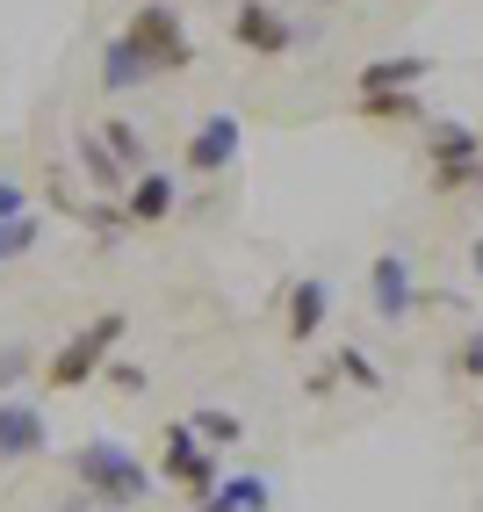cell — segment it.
<instances>
[{"instance_id": "cell-1", "label": "cell", "mask_w": 483, "mask_h": 512, "mask_svg": "<svg viewBox=\"0 0 483 512\" xmlns=\"http://www.w3.org/2000/svg\"><path fill=\"white\" fill-rule=\"evenodd\" d=\"M73 476H80V491L101 512H130V505H145V491H152V469L137 462L123 440H87V448L73 455Z\"/></svg>"}, {"instance_id": "cell-2", "label": "cell", "mask_w": 483, "mask_h": 512, "mask_svg": "<svg viewBox=\"0 0 483 512\" xmlns=\"http://www.w3.org/2000/svg\"><path fill=\"white\" fill-rule=\"evenodd\" d=\"M123 332H130V318L123 311H101V318H87L73 339H65V347L44 361V383L51 390H80V383H94L101 368H109V354L123 347Z\"/></svg>"}, {"instance_id": "cell-3", "label": "cell", "mask_w": 483, "mask_h": 512, "mask_svg": "<svg viewBox=\"0 0 483 512\" xmlns=\"http://www.w3.org/2000/svg\"><path fill=\"white\" fill-rule=\"evenodd\" d=\"M123 37H130V51H137V58L152 65V80H159V73H188V65H195L188 22H181L174 0H145V8L123 22Z\"/></svg>"}, {"instance_id": "cell-4", "label": "cell", "mask_w": 483, "mask_h": 512, "mask_svg": "<svg viewBox=\"0 0 483 512\" xmlns=\"http://www.w3.org/2000/svg\"><path fill=\"white\" fill-rule=\"evenodd\" d=\"M159 469H166V484L188 491V498H210V491L224 484V455H217V448H202L188 419H174V426L159 433Z\"/></svg>"}, {"instance_id": "cell-5", "label": "cell", "mask_w": 483, "mask_h": 512, "mask_svg": "<svg viewBox=\"0 0 483 512\" xmlns=\"http://www.w3.org/2000/svg\"><path fill=\"white\" fill-rule=\"evenodd\" d=\"M44 448H51V419L37 404H22V397H0V469L37 462Z\"/></svg>"}, {"instance_id": "cell-6", "label": "cell", "mask_w": 483, "mask_h": 512, "mask_svg": "<svg viewBox=\"0 0 483 512\" xmlns=\"http://www.w3.org/2000/svg\"><path fill=\"white\" fill-rule=\"evenodd\" d=\"M231 44L253 51V58H282L296 44V29L282 22V8H267V0H238L231 8Z\"/></svg>"}, {"instance_id": "cell-7", "label": "cell", "mask_w": 483, "mask_h": 512, "mask_svg": "<svg viewBox=\"0 0 483 512\" xmlns=\"http://www.w3.org/2000/svg\"><path fill=\"white\" fill-rule=\"evenodd\" d=\"M368 303H375V318H383V325H404L411 311H419V282H411L404 253H375V267H368Z\"/></svg>"}, {"instance_id": "cell-8", "label": "cell", "mask_w": 483, "mask_h": 512, "mask_svg": "<svg viewBox=\"0 0 483 512\" xmlns=\"http://www.w3.org/2000/svg\"><path fill=\"white\" fill-rule=\"evenodd\" d=\"M325 318H332V289L318 275H303V282L282 289V339L289 347H310V339L325 332Z\"/></svg>"}, {"instance_id": "cell-9", "label": "cell", "mask_w": 483, "mask_h": 512, "mask_svg": "<svg viewBox=\"0 0 483 512\" xmlns=\"http://www.w3.org/2000/svg\"><path fill=\"white\" fill-rule=\"evenodd\" d=\"M238 145H246V123H238L231 109L224 116H202L195 138H188V174H224V166L238 159Z\"/></svg>"}, {"instance_id": "cell-10", "label": "cell", "mask_w": 483, "mask_h": 512, "mask_svg": "<svg viewBox=\"0 0 483 512\" xmlns=\"http://www.w3.org/2000/svg\"><path fill=\"white\" fill-rule=\"evenodd\" d=\"M123 210H130V224H166V217L181 210V181H174V174H159V166H145V174H130Z\"/></svg>"}, {"instance_id": "cell-11", "label": "cell", "mask_w": 483, "mask_h": 512, "mask_svg": "<svg viewBox=\"0 0 483 512\" xmlns=\"http://www.w3.org/2000/svg\"><path fill=\"white\" fill-rule=\"evenodd\" d=\"M145 80H152V65L137 58V51H130V37L116 29V37L101 44V87H109V94H130V87H145Z\"/></svg>"}, {"instance_id": "cell-12", "label": "cell", "mask_w": 483, "mask_h": 512, "mask_svg": "<svg viewBox=\"0 0 483 512\" xmlns=\"http://www.w3.org/2000/svg\"><path fill=\"white\" fill-rule=\"evenodd\" d=\"M426 159L433 166H462V159H483V138H476V130L469 123H426Z\"/></svg>"}, {"instance_id": "cell-13", "label": "cell", "mask_w": 483, "mask_h": 512, "mask_svg": "<svg viewBox=\"0 0 483 512\" xmlns=\"http://www.w3.org/2000/svg\"><path fill=\"white\" fill-rule=\"evenodd\" d=\"M354 109L368 123H426V101L419 87H383V94H354Z\"/></svg>"}, {"instance_id": "cell-14", "label": "cell", "mask_w": 483, "mask_h": 512, "mask_svg": "<svg viewBox=\"0 0 483 512\" xmlns=\"http://www.w3.org/2000/svg\"><path fill=\"white\" fill-rule=\"evenodd\" d=\"M195 512H267V484L260 476H224L210 498H195Z\"/></svg>"}, {"instance_id": "cell-15", "label": "cell", "mask_w": 483, "mask_h": 512, "mask_svg": "<svg viewBox=\"0 0 483 512\" xmlns=\"http://www.w3.org/2000/svg\"><path fill=\"white\" fill-rule=\"evenodd\" d=\"M80 166H87V181H94L101 195H116V202H123V188H130V166H123L109 145H101V138H80Z\"/></svg>"}, {"instance_id": "cell-16", "label": "cell", "mask_w": 483, "mask_h": 512, "mask_svg": "<svg viewBox=\"0 0 483 512\" xmlns=\"http://www.w3.org/2000/svg\"><path fill=\"white\" fill-rule=\"evenodd\" d=\"M433 73V58H375L361 73V94H383V87H419Z\"/></svg>"}, {"instance_id": "cell-17", "label": "cell", "mask_w": 483, "mask_h": 512, "mask_svg": "<svg viewBox=\"0 0 483 512\" xmlns=\"http://www.w3.org/2000/svg\"><path fill=\"white\" fill-rule=\"evenodd\" d=\"M188 426H195V440H202V448H217V455H224V448H238V433H246L231 412H217V404H210V412H195Z\"/></svg>"}, {"instance_id": "cell-18", "label": "cell", "mask_w": 483, "mask_h": 512, "mask_svg": "<svg viewBox=\"0 0 483 512\" xmlns=\"http://www.w3.org/2000/svg\"><path fill=\"white\" fill-rule=\"evenodd\" d=\"M94 138H101V145H109V152H116V159L130 166V174H145V138H137V130H130V123H116V116H109V123H101V130H94Z\"/></svg>"}, {"instance_id": "cell-19", "label": "cell", "mask_w": 483, "mask_h": 512, "mask_svg": "<svg viewBox=\"0 0 483 512\" xmlns=\"http://www.w3.org/2000/svg\"><path fill=\"white\" fill-rule=\"evenodd\" d=\"M332 375H347V383H361V390H375V383H383V368H375L361 347H339V354H332Z\"/></svg>"}, {"instance_id": "cell-20", "label": "cell", "mask_w": 483, "mask_h": 512, "mask_svg": "<svg viewBox=\"0 0 483 512\" xmlns=\"http://www.w3.org/2000/svg\"><path fill=\"white\" fill-rule=\"evenodd\" d=\"M455 375H462V383H483V332H469L455 347Z\"/></svg>"}, {"instance_id": "cell-21", "label": "cell", "mask_w": 483, "mask_h": 512, "mask_svg": "<svg viewBox=\"0 0 483 512\" xmlns=\"http://www.w3.org/2000/svg\"><path fill=\"white\" fill-rule=\"evenodd\" d=\"M29 368H37V354H29V347H0V390H8V383H22Z\"/></svg>"}, {"instance_id": "cell-22", "label": "cell", "mask_w": 483, "mask_h": 512, "mask_svg": "<svg viewBox=\"0 0 483 512\" xmlns=\"http://www.w3.org/2000/svg\"><path fill=\"white\" fill-rule=\"evenodd\" d=\"M109 383H116V390H145V368H137V361H116V354H109Z\"/></svg>"}, {"instance_id": "cell-23", "label": "cell", "mask_w": 483, "mask_h": 512, "mask_svg": "<svg viewBox=\"0 0 483 512\" xmlns=\"http://www.w3.org/2000/svg\"><path fill=\"white\" fill-rule=\"evenodd\" d=\"M0 217H22V188L15 181H0Z\"/></svg>"}, {"instance_id": "cell-24", "label": "cell", "mask_w": 483, "mask_h": 512, "mask_svg": "<svg viewBox=\"0 0 483 512\" xmlns=\"http://www.w3.org/2000/svg\"><path fill=\"white\" fill-rule=\"evenodd\" d=\"M469 267H476V275H483V238H476V246H469Z\"/></svg>"}]
</instances>
